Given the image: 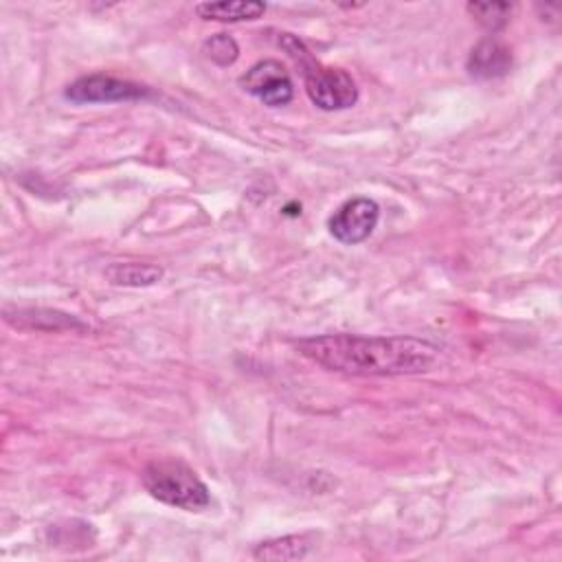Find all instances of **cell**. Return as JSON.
Segmentation results:
<instances>
[{
    "mask_svg": "<svg viewBox=\"0 0 562 562\" xmlns=\"http://www.w3.org/2000/svg\"><path fill=\"white\" fill-rule=\"evenodd\" d=\"M297 349L316 364L349 376H414L431 371L440 347L414 336L325 334L297 343Z\"/></svg>",
    "mask_w": 562,
    "mask_h": 562,
    "instance_id": "obj_1",
    "label": "cell"
},
{
    "mask_svg": "<svg viewBox=\"0 0 562 562\" xmlns=\"http://www.w3.org/2000/svg\"><path fill=\"white\" fill-rule=\"evenodd\" d=\"M141 481L156 501L184 512H203L212 503L205 481L178 459H158L147 464Z\"/></svg>",
    "mask_w": 562,
    "mask_h": 562,
    "instance_id": "obj_2",
    "label": "cell"
},
{
    "mask_svg": "<svg viewBox=\"0 0 562 562\" xmlns=\"http://www.w3.org/2000/svg\"><path fill=\"white\" fill-rule=\"evenodd\" d=\"M301 64H303L306 93L316 108L325 112H336V110H347L356 106L358 86L347 71L321 67L319 62L312 60V56L306 58Z\"/></svg>",
    "mask_w": 562,
    "mask_h": 562,
    "instance_id": "obj_3",
    "label": "cell"
},
{
    "mask_svg": "<svg viewBox=\"0 0 562 562\" xmlns=\"http://www.w3.org/2000/svg\"><path fill=\"white\" fill-rule=\"evenodd\" d=\"M64 97L73 104H121L150 97V88L110 75H86L75 80Z\"/></svg>",
    "mask_w": 562,
    "mask_h": 562,
    "instance_id": "obj_4",
    "label": "cell"
},
{
    "mask_svg": "<svg viewBox=\"0 0 562 562\" xmlns=\"http://www.w3.org/2000/svg\"><path fill=\"white\" fill-rule=\"evenodd\" d=\"M379 220H381V207L376 201L351 199L334 212L327 227L334 240H338L340 244L354 247L371 238V234L379 227Z\"/></svg>",
    "mask_w": 562,
    "mask_h": 562,
    "instance_id": "obj_5",
    "label": "cell"
},
{
    "mask_svg": "<svg viewBox=\"0 0 562 562\" xmlns=\"http://www.w3.org/2000/svg\"><path fill=\"white\" fill-rule=\"evenodd\" d=\"M240 86L271 108L288 106L295 97L292 80L277 60H264L251 67V71L242 75Z\"/></svg>",
    "mask_w": 562,
    "mask_h": 562,
    "instance_id": "obj_6",
    "label": "cell"
},
{
    "mask_svg": "<svg viewBox=\"0 0 562 562\" xmlns=\"http://www.w3.org/2000/svg\"><path fill=\"white\" fill-rule=\"evenodd\" d=\"M468 73L477 80H499L512 69V51L497 38L481 40L468 58Z\"/></svg>",
    "mask_w": 562,
    "mask_h": 562,
    "instance_id": "obj_7",
    "label": "cell"
},
{
    "mask_svg": "<svg viewBox=\"0 0 562 562\" xmlns=\"http://www.w3.org/2000/svg\"><path fill=\"white\" fill-rule=\"evenodd\" d=\"M196 14L203 21L218 23H244L258 21L266 14V5L258 0H231V3H201L196 5Z\"/></svg>",
    "mask_w": 562,
    "mask_h": 562,
    "instance_id": "obj_8",
    "label": "cell"
},
{
    "mask_svg": "<svg viewBox=\"0 0 562 562\" xmlns=\"http://www.w3.org/2000/svg\"><path fill=\"white\" fill-rule=\"evenodd\" d=\"M8 323L23 330H64V327H82L73 316L53 312V310H5Z\"/></svg>",
    "mask_w": 562,
    "mask_h": 562,
    "instance_id": "obj_9",
    "label": "cell"
},
{
    "mask_svg": "<svg viewBox=\"0 0 562 562\" xmlns=\"http://www.w3.org/2000/svg\"><path fill=\"white\" fill-rule=\"evenodd\" d=\"M106 277L115 286L123 288H147L163 279V268L154 264H139V262H123L112 264L106 271Z\"/></svg>",
    "mask_w": 562,
    "mask_h": 562,
    "instance_id": "obj_10",
    "label": "cell"
},
{
    "mask_svg": "<svg viewBox=\"0 0 562 562\" xmlns=\"http://www.w3.org/2000/svg\"><path fill=\"white\" fill-rule=\"evenodd\" d=\"M310 549H312L310 536L301 534V536H284V538L266 540L255 547L253 555L258 560H271V562L282 560L284 562V560H301L310 553Z\"/></svg>",
    "mask_w": 562,
    "mask_h": 562,
    "instance_id": "obj_11",
    "label": "cell"
},
{
    "mask_svg": "<svg viewBox=\"0 0 562 562\" xmlns=\"http://www.w3.org/2000/svg\"><path fill=\"white\" fill-rule=\"evenodd\" d=\"M468 12L490 32H499L507 25L512 8L507 3H470Z\"/></svg>",
    "mask_w": 562,
    "mask_h": 562,
    "instance_id": "obj_12",
    "label": "cell"
},
{
    "mask_svg": "<svg viewBox=\"0 0 562 562\" xmlns=\"http://www.w3.org/2000/svg\"><path fill=\"white\" fill-rule=\"evenodd\" d=\"M205 53L218 67H231L240 58V47L231 36L218 34L205 43Z\"/></svg>",
    "mask_w": 562,
    "mask_h": 562,
    "instance_id": "obj_13",
    "label": "cell"
}]
</instances>
